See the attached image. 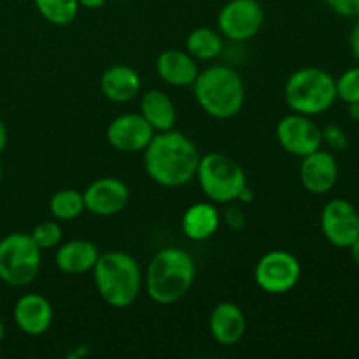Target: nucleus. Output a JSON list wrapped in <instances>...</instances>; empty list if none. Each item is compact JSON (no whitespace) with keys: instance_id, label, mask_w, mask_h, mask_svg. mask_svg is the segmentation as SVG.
Wrapping results in <instances>:
<instances>
[{"instance_id":"10","label":"nucleus","mask_w":359,"mask_h":359,"mask_svg":"<svg viewBox=\"0 0 359 359\" xmlns=\"http://www.w3.org/2000/svg\"><path fill=\"white\" fill-rule=\"evenodd\" d=\"M321 231L339 249H349L359 237V210L346 198H333L321 210Z\"/></svg>"},{"instance_id":"8","label":"nucleus","mask_w":359,"mask_h":359,"mask_svg":"<svg viewBox=\"0 0 359 359\" xmlns=\"http://www.w3.org/2000/svg\"><path fill=\"white\" fill-rule=\"evenodd\" d=\"M302 277V265L294 255L283 249H273L258 259L255 280L269 294H286L297 287Z\"/></svg>"},{"instance_id":"33","label":"nucleus","mask_w":359,"mask_h":359,"mask_svg":"<svg viewBox=\"0 0 359 359\" xmlns=\"http://www.w3.org/2000/svg\"><path fill=\"white\" fill-rule=\"evenodd\" d=\"M6 144H7V128L4 125V121L0 119V153L6 149Z\"/></svg>"},{"instance_id":"15","label":"nucleus","mask_w":359,"mask_h":359,"mask_svg":"<svg viewBox=\"0 0 359 359\" xmlns=\"http://www.w3.org/2000/svg\"><path fill=\"white\" fill-rule=\"evenodd\" d=\"M13 318L20 332L28 337H41L51 328L55 311L51 302L39 293H27L18 298Z\"/></svg>"},{"instance_id":"22","label":"nucleus","mask_w":359,"mask_h":359,"mask_svg":"<svg viewBox=\"0 0 359 359\" xmlns=\"http://www.w3.org/2000/svg\"><path fill=\"white\" fill-rule=\"evenodd\" d=\"M223 48L224 42L219 32L207 27L195 28L193 32H189L188 39H186V51L195 60H202V62H210V60L217 58L223 53Z\"/></svg>"},{"instance_id":"28","label":"nucleus","mask_w":359,"mask_h":359,"mask_svg":"<svg viewBox=\"0 0 359 359\" xmlns=\"http://www.w3.org/2000/svg\"><path fill=\"white\" fill-rule=\"evenodd\" d=\"M333 13L344 18H359V0H325Z\"/></svg>"},{"instance_id":"14","label":"nucleus","mask_w":359,"mask_h":359,"mask_svg":"<svg viewBox=\"0 0 359 359\" xmlns=\"http://www.w3.org/2000/svg\"><path fill=\"white\" fill-rule=\"evenodd\" d=\"M84 207L88 212L100 217L116 216L130 200L128 186L118 177H100L83 191Z\"/></svg>"},{"instance_id":"24","label":"nucleus","mask_w":359,"mask_h":359,"mask_svg":"<svg viewBox=\"0 0 359 359\" xmlns=\"http://www.w3.org/2000/svg\"><path fill=\"white\" fill-rule=\"evenodd\" d=\"M49 210L58 221H72L86 210L83 193L77 189H60L49 200Z\"/></svg>"},{"instance_id":"17","label":"nucleus","mask_w":359,"mask_h":359,"mask_svg":"<svg viewBox=\"0 0 359 359\" xmlns=\"http://www.w3.org/2000/svg\"><path fill=\"white\" fill-rule=\"evenodd\" d=\"M156 72L170 86L186 88L195 83L200 70L196 60L188 51L167 49L158 55Z\"/></svg>"},{"instance_id":"12","label":"nucleus","mask_w":359,"mask_h":359,"mask_svg":"<svg viewBox=\"0 0 359 359\" xmlns=\"http://www.w3.org/2000/svg\"><path fill=\"white\" fill-rule=\"evenodd\" d=\"M154 130L142 114L128 112L112 119L107 126V142L121 153H140L154 137Z\"/></svg>"},{"instance_id":"25","label":"nucleus","mask_w":359,"mask_h":359,"mask_svg":"<svg viewBox=\"0 0 359 359\" xmlns=\"http://www.w3.org/2000/svg\"><path fill=\"white\" fill-rule=\"evenodd\" d=\"M337 98L346 104H359V63L335 77Z\"/></svg>"},{"instance_id":"23","label":"nucleus","mask_w":359,"mask_h":359,"mask_svg":"<svg viewBox=\"0 0 359 359\" xmlns=\"http://www.w3.org/2000/svg\"><path fill=\"white\" fill-rule=\"evenodd\" d=\"M34 4L39 14L55 27H67L72 23L81 9L77 0H34Z\"/></svg>"},{"instance_id":"27","label":"nucleus","mask_w":359,"mask_h":359,"mask_svg":"<svg viewBox=\"0 0 359 359\" xmlns=\"http://www.w3.org/2000/svg\"><path fill=\"white\" fill-rule=\"evenodd\" d=\"M323 144H328L332 149L344 151L349 146V139L340 126L328 125L326 128H323Z\"/></svg>"},{"instance_id":"36","label":"nucleus","mask_w":359,"mask_h":359,"mask_svg":"<svg viewBox=\"0 0 359 359\" xmlns=\"http://www.w3.org/2000/svg\"><path fill=\"white\" fill-rule=\"evenodd\" d=\"M2 177H4V168H2V163H0V182H2Z\"/></svg>"},{"instance_id":"30","label":"nucleus","mask_w":359,"mask_h":359,"mask_svg":"<svg viewBox=\"0 0 359 359\" xmlns=\"http://www.w3.org/2000/svg\"><path fill=\"white\" fill-rule=\"evenodd\" d=\"M349 44H351V51H353L354 58H356V62L359 63V18L356 23H354L353 30H351Z\"/></svg>"},{"instance_id":"34","label":"nucleus","mask_w":359,"mask_h":359,"mask_svg":"<svg viewBox=\"0 0 359 359\" xmlns=\"http://www.w3.org/2000/svg\"><path fill=\"white\" fill-rule=\"evenodd\" d=\"M347 114L351 119L359 123V104H347Z\"/></svg>"},{"instance_id":"26","label":"nucleus","mask_w":359,"mask_h":359,"mask_svg":"<svg viewBox=\"0 0 359 359\" xmlns=\"http://www.w3.org/2000/svg\"><path fill=\"white\" fill-rule=\"evenodd\" d=\"M30 237L34 238L41 251H49V249H55L62 244L63 231L56 221H44L32 230Z\"/></svg>"},{"instance_id":"29","label":"nucleus","mask_w":359,"mask_h":359,"mask_svg":"<svg viewBox=\"0 0 359 359\" xmlns=\"http://www.w3.org/2000/svg\"><path fill=\"white\" fill-rule=\"evenodd\" d=\"M224 219H226L228 226L233 228V230H242L244 228V214L238 205H230L224 212Z\"/></svg>"},{"instance_id":"16","label":"nucleus","mask_w":359,"mask_h":359,"mask_svg":"<svg viewBox=\"0 0 359 359\" xmlns=\"http://www.w3.org/2000/svg\"><path fill=\"white\" fill-rule=\"evenodd\" d=\"M245 328H248V321H245L244 312L233 302H221L210 312V335L219 346L230 347L241 342Z\"/></svg>"},{"instance_id":"5","label":"nucleus","mask_w":359,"mask_h":359,"mask_svg":"<svg viewBox=\"0 0 359 359\" xmlns=\"http://www.w3.org/2000/svg\"><path fill=\"white\" fill-rule=\"evenodd\" d=\"M284 100L291 112L314 116L325 114L337 102L335 77L319 67H304L287 77Z\"/></svg>"},{"instance_id":"11","label":"nucleus","mask_w":359,"mask_h":359,"mask_svg":"<svg viewBox=\"0 0 359 359\" xmlns=\"http://www.w3.org/2000/svg\"><path fill=\"white\" fill-rule=\"evenodd\" d=\"M276 135L280 147L298 158L307 156L323 146V128L311 116L298 112H291L277 123Z\"/></svg>"},{"instance_id":"20","label":"nucleus","mask_w":359,"mask_h":359,"mask_svg":"<svg viewBox=\"0 0 359 359\" xmlns=\"http://www.w3.org/2000/svg\"><path fill=\"white\" fill-rule=\"evenodd\" d=\"M221 224L219 209L212 202L193 203L182 214L181 228L186 238L193 242H203L212 237Z\"/></svg>"},{"instance_id":"35","label":"nucleus","mask_w":359,"mask_h":359,"mask_svg":"<svg viewBox=\"0 0 359 359\" xmlns=\"http://www.w3.org/2000/svg\"><path fill=\"white\" fill-rule=\"evenodd\" d=\"M4 337H6V325H4V321L0 319V342L4 340Z\"/></svg>"},{"instance_id":"32","label":"nucleus","mask_w":359,"mask_h":359,"mask_svg":"<svg viewBox=\"0 0 359 359\" xmlns=\"http://www.w3.org/2000/svg\"><path fill=\"white\" fill-rule=\"evenodd\" d=\"M349 251H351V258H353V262L359 266V237L353 242V244H351Z\"/></svg>"},{"instance_id":"6","label":"nucleus","mask_w":359,"mask_h":359,"mask_svg":"<svg viewBox=\"0 0 359 359\" xmlns=\"http://www.w3.org/2000/svg\"><path fill=\"white\" fill-rule=\"evenodd\" d=\"M196 179L203 195L212 203H235L248 186L245 172L233 158L221 153L200 156Z\"/></svg>"},{"instance_id":"9","label":"nucleus","mask_w":359,"mask_h":359,"mask_svg":"<svg viewBox=\"0 0 359 359\" xmlns=\"http://www.w3.org/2000/svg\"><path fill=\"white\" fill-rule=\"evenodd\" d=\"M265 11L258 0H228L217 14L221 35L231 42H248L259 34Z\"/></svg>"},{"instance_id":"4","label":"nucleus","mask_w":359,"mask_h":359,"mask_svg":"<svg viewBox=\"0 0 359 359\" xmlns=\"http://www.w3.org/2000/svg\"><path fill=\"white\" fill-rule=\"evenodd\" d=\"M191 88L196 104L210 118L230 119L244 107V81L228 65H212L198 72Z\"/></svg>"},{"instance_id":"19","label":"nucleus","mask_w":359,"mask_h":359,"mask_svg":"<svg viewBox=\"0 0 359 359\" xmlns=\"http://www.w3.org/2000/svg\"><path fill=\"white\" fill-rule=\"evenodd\" d=\"M140 76L130 65H112L102 74L100 90L107 100L125 104L140 93Z\"/></svg>"},{"instance_id":"1","label":"nucleus","mask_w":359,"mask_h":359,"mask_svg":"<svg viewBox=\"0 0 359 359\" xmlns=\"http://www.w3.org/2000/svg\"><path fill=\"white\" fill-rule=\"evenodd\" d=\"M142 153L146 174L163 188H181L195 179L200 153L182 132H156Z\"/></svg>"},{"instance_id":"21","label":"nucleus","mask_w":359,"mask_h":359,"mask_svg":"<svg viewBox=\"0 0 359 359\" xmlns=\"http://www.w3.org/2000/svg\"><path fill=\"white\" fill-rule=\"evenodd\" d=\"M140 114L153 126L154 132H168L174 130L177 121V111L165 91L149 90L140 98Z\"/></svg>"},{"instance_id":"7","label":"nucleus","mask_w":359,"mask_h":359,"mask_svg":"<svg viewBox=\"0 0 359 359\" xmlns=\"http://www.w3.org/2000/svg\"><path fill=\"white\" fill-rule=\"evenodd\" d=\"M42 251L30 233L6 235L0 241V280L13 287H25L37 279Z\"/></svg>"},{"instance_id":"2","label":"nucleus","mask_w":359,"mask_h":359,"mask_svg":"<svg viewBox=\"0 0 359 359\" xmlns=\"http://www.w3.org/2000/svg\"><path fill=\"white\" fill-rule=\"evenodd\" d=\"M195 276L196 266L189 252L179 248H165L147 265L144 286L154 304L172 305L188 294Z\"/></svg>"},{"instance_id":"3","label":"nucleus","mask_w":359,"mask_h":359,"mask_svg":"<svg viewBox=\"0 0 359 359\" xmlns=\"http://www.w3.org/2000/svg\"><path fill=\"white\" fill-rule=\"evenodd\" d=\"M91 272L98 294L112 309L130 307L142 291L144 276L137 259L128 252H104L98 256Z\"/></svg>"},{"instance_id":"31","label":"nucleus","mask_w":359,"mask_h":359,"mask_svg":"<svg viewBox=\"0 0 359 359\" xmlns=\"http://www.w3.org/2000/svg\"><path fill=\"white\" fill-rule=\"evenodd\" d=\"M77 2H79V6L84 7V9H100L102 6H105L107 0H77Z\"/></svg>"},{"instance_id":"13","label":"nucleus","mask_w":359,"mask_h":359,"mask_svg":"<svg viewBox=\"0 0 359 359\" xmlns=\"http://www.w3.org/2000/svg\"><path fill=\"white\" fill-rule=\"evenodd\" d=\"M339 174L340 168L335 154L321 147L302 158L298 170L302 186L312 195H326L332 191L339 181Z\"/></svg>"},{"instance_id":"18","label":"nucleus","mask_w":359,"mask_h":359,"mask_svg":"<svg viewBox=\"0 0 359 359\" xmlns=\"http://www.w3.org/2000/svg\"><path fill=\"white\" fill-rule=\"evenodd\" d=\"M98 256L100 252L93 242L76 238V241H69L56 248L55 262L60 272L67 273V276H81V273L93 270Z\"/></svg>"}]
</instances>
